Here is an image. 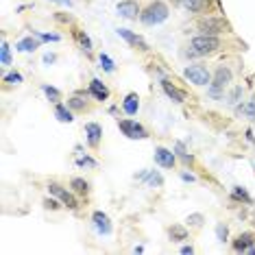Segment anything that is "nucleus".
<instances>
[{
    "mask_svg": "<svg viewBox=\"0 0 255 255\" xmlns=\"http://www.w3.org/2000/svg\"><path fill=\"white\" fill-rule=\"evenodd\" d=\"M168 13L170 11H168L166 2H161V0H153L149 7L140 13V20H142V24H146V27H157V24L166 22Z\"/></svg>",
    "mask_w": 255,
    "mask_h": 255,
    "instance_id": "nucleus-1",
    "label": "nucleus"
},
{
    "mask_svg": "<svg viewBox=\"0 0 255 255\" xmlns=\"http://www.w3.org/2000/svg\"><path fill=\"white\" fill-rule=\"evenodd\" d=\"M233 79V72L227 68V65H218L216 72L212 76V83L207 85V94L212 96V98H223V94H225V88L229 83H231Z\"/></svg>",
    "mask_w": 255,
    "mask_h": 255,
    "instance_id": "nucleus-2",
    "label": "nucleus"
},
{
    "mask_svg": "<svg viewBox=\"0 0 255 255\" xmlns=\"http://www.w3.org/2000/svg\"><path fill=\"white\" fill-rule=\"evenodd\" d=\"M221 46H223V42H221V37H218V35H205V33H201V35H196V37L190 39V48L194 50L198 57H201V55L216 53Z\"/></svg>",
    "mask_w": 255,
    "mask_h": 255,
    "instance_id": "nucleus-3",
    "label": "nucleus"
},
{
    "mask_svg": "<svg viewBox=\"0 0 255 255\" xmlns=\"http://www.w3.org/2000/svg\"><path fill=\"white\" fill-rule=\"evenodd\" d=\"M183 76H186V79L190 81L192 85H196V88H205V85L212 83L210 68H207V65H203V64H190V65H186Z\"/></svg>",
    "mask_w": 255,
    "mask_h": 255,
    "instance_id": "nucleus-4",
    "label": "nucleus"
},
{
    "mask_svg": "<svg viewBox=\"0 0 255 255\" xmlns=\"http://www.w3.org/2000/svg\"><path fill=\"white\" fill-rule=\"evenodd\" d=\"M118 129H120L127 137H129V140H146V137H149V131H146V127L140 125V122L133 120V118L118 120Z\"/></svg>",
    "mask_w": 255,
    "mask_h": 255,
    "instance_id": "nucleus-5",
    "label": "nucleus"
},
{
    "mask_svg": "<svg viewBox=\"0 0 255 255\" xmlns=\"http://www.w3.org/2000/svg\"><path fill=\"white\" fill-rule=\"evenodd\" d=\"M198 31L205 35H221L227 31V22L223 18H218V15H207V18H201L198 20Z\"/></svg>",
    "mask_w": 255,
    "mask_h": 255,
    "instance_id": "nucleus-6",
    "label": "nucleus"
},
{
    "mask_svg": "<svg viewBox=\"0 0 255 255\" xmlns=\"http://www.w3.org/2000/svg\"><path fill=\"white\" fill-rule=\"evenodd\" d=\"M116 33H118V37H120V39H125L127 44L133 46V48H137V50H149V48H151V46L146 44V39L142 37V35L133 33V31H129V29H118Z\"/></svg>",
    "mask_w": 255,
    "mask_h": 255,
    "instance_id": "nucleus-7",
    "label": "nucleus"
},
{
    "mask_svg": "<svg viewBox=\"0 0 255 255\" xmlns=\"http://www.w3.org/2000/svg\"><path fill=\"white\" fill-rule=\"evenodd\" d=\"M155 164H159L161 168H168V170H172L177 164V153L166 149V146H157L155 149Z\"/></svg>",
    "mask_w": 255,
    "mask_h": 255,
    "instance_id": "nucleus-8",
    "label": "nucleus"
},
{
    "mask_svg": "<svg viewBox=\"0 0 255 255\" xmlns=\"http://www.w3.org/2000/svg\"><path fill=\"white\" fill-rule=\"evenodd\" d=\"M48 192H50V194H55V196H59V201L64 203L68 210H76V207H79V201L74 198V194H70L68 190H64L59 183H50V186H48Z\"/></svg>",
    "mask_w": 255,
    "mask_h": 255,
    "instance_id": "nucleus-9",
    "label": "nucleus"
},
{
    "mask_svg": "<svg viewBox=\"0 0 255 255\" xmlns=\"http://www.w3.org/2000/svg\"><path fill=\"white\" fill-rule=\"evenodd\" d=\"M92 223H94V229L100 233V236H109V233H111V229H114V227H111L109 216H107L105 212H100V210L92 214Z\"/></svg>",
    "mask_w": 255,
    "mask_h": 255,
    "instance_id": "nucleus-10",
    "label": "nucleus"
},
{
    "mask_svg": "<svg viewBox=\"0 0 255 255\" xmlns=\"http://www.w3.org/2000/svg\"><path fill=\"white\" fill-rule=\"evenodd\" d=\"M85 140H88L92 149H96L100 144V140H103V127L98 122H88L85 125Z\"/></svg>",
    "mask_w": 255,
    "mask_h": 255,
    "instance_id": "nucleus-11",
    "label": "nucleus"
},
{
    "mask_svg": "<svg viewBox=\"0 0 255 255\" xmlns=\"http://www.w3.org/2000/svg\"><path fill=\"white\" fill-rule=\"evenodd\" d=\"M116 11H118L120 18H127V20H133V18H137V13H142L140 4H137L135 0H120Z\"/></svg>",
    "mask_w": 255,
    "mask_h": 255,
    "instance_id": "nucleus-12",
    "label": "nucleus"
},
{
    "mask_svg": "<svg viewBox=\"0 0 255 255\" xmlns=\"http://www.w3.org/2000/svg\"><path fill=\"white\" fill-rule=\"evenodd\" d=\"M161 90H164V94L168 96L170 100H175V103H186V92L179 90L177 85H172L168 79H161Z\"/></svg>",
    "mask_w": 255,
    "mask_h": 255,
    "instance_id": "nucleus-13",
    "label": "nucleus"
},
{
    "mask_svg": "<svg viewBox=\"0 0 255 255\" xmlns=\"http://www.w3.org/2000/svg\"><path fill=\"white\" fill-rule=\"evenodd\" d=\"M88 92H90L92 96H94L96 100H100V103L109 98V94H111L109 88H107V85H105L100 79H92V81H90V90H88Z\"/></svg>",
    "mask_w": 255,
    "mask_h": 255,
    "instance_id": "nucleus-14",
    "label": "nucleus"
},
{
    "mask_svg": "<svg viewBox=\"0 0 255 255\" xmlns=\"http://www.w3.org/2000/svg\"><path fill=\"white\" fill-rule=\"evenodd\" d=\"M255 244V233H251V231H244V233H240V236L233 240V249H236L238 253H247V249L249 247H253Z\"/></svg>",
    "mask_w": 255,
    "mask_h": 255,
    "instance_id": "nucleus-15",
    "label": "nucleus"
},
{
    "mask_svg": "<svg viewBox=\"0 0 255 255\" xmlns=\"http://www.w3.org/2000/svg\"><path fill=\"white\" fill-rule=\"evenodd\" d=\"M122 109H125L127 116H135L137 109H140V98H137L135 92H131V94L125 96V100H122Z\"/></svg>",
    "mask_w": 255,
    "mask_h": 255,
    "instance_id": "nucleus-16",
    "label": "nucleus"
},
{
    "mask_svg": "<svg viewBox=\"0 0 255 255\" xmlns=\"http://www.w3.org/2000/svg\"><path fill=\"white\" fill-rule=\"evenodd\" d=\"M37 48H39V39L35 37V35L20 39V42L15 44V50H20V53H35Z\"/></svg>",
    "mask_w": 255,
    "mask_h": 255,
    "instance_id": "nucleus-17",
    "label": "nucleus"
},
{
    "mask_svg": "<svg viewBox=\"0 0 255 255\" xmlns=\"http://www.w3.org/2000/svg\"><path fill=\"white\" fill-rule=\"evenodd\" d=\"M55 118H57L59 122H65V125H70V122L74 120V114H72V109H70L68 105L55 103Z\"/></svg>",
    "mask_w": 255,
    "mask_h": 255,
    "instance_id": "nucleus-18",
    "label": "nucleus"
},
{
    "mask_svg": "<svg viewBox=\"0 0 255 255\" xmlns=\"http://www.w3.org/2000/svg\"><path fill=\"white\" fill-rule=\"evenodd\" d=\"M212 4V0H183V7L188 13H201Z\"/></svg>",
    "mask_w": 255,
    "mask_h": 255,
    "instance_id": "nucleus-19",
    "label": "nucleus"
},
{
    "mask_svg": "<svg viewBox=\"0 0 255 255\" xmlns=\"http://www.w3.org/2000/svg\"><path fill=\"white\" fill-rule=\"evenodd\" d=\"M76 42H79V46H81V50H83V53H92V50H94V44H92V39H90V35L85 33V31H76Z\"/></svg>",
    "mask_w": 255,
    "mask_h": 255,
    "instance_id": "nucleus-20",
    "label": "nucleus"
},
{
    "mask_svg": "<svg viewBox=\"0 0 255 255\" xmlns=\"http://www.w3.org/2000/svg\"><path fill=\"white\" fill-rule=\"evenodd\" d=\"M170 240H172V242H183V240H188V229L181 227V225H172V227H170Z\"/></svg>",
    "mask_w": 255,
    "mask_h": 255,
    "instance_id": "nucleus-21",
    "label": "nucleus"
},
{
    "mask_svg": "<svg viewBox=\"0 0 255 255\" xmlns=\"http://www.w3.org/2000/svg\"><path fill=\"white\" fill-rule=\"evenodd\" d=\"M42 92L46 94V98H48L50 103H59V100H61V92H59L57 88H53V85L44 83V85H42Z\"/></svg>",
    "mask_w": 255,
    "mask_h": 255,
    "instance_id": "nucleus-22",
    "label": "nucleus"
},
{
    "mask_svg": "<svg viewBox=\"0 0 255 255\" xmlns=\"http://www.w3.org/2000/svg\"><path fill=\"white\" fill-rule=\"evenodd\" d=\"M70 186L74 188L76 194H88V192H90V183L85 179H81V177H74V179L70 181Z\"/></svg>",
    "mask_w": 255,
    "mask_h": 255,
    "instance_id": "nucleus-23",
    "label": "nucleus"
},
{
    "mask_svg": "<svg viewBox=\"0 0 255 255\" xmlns=\"http://www.w3.org/2000/svg\"><path fill=\"white\" fill-rule=\"evenodd\" d=\"M146 183H149L151 188H161V186H164V177H161V172H159V170H149Z\"/></svg>",
    "mask_w": 255,
    "mask_h": 255,
    "instance_id": "nucleus-24",
    "label": "nucleus"
},
{
    "mask_svg": "<svg viewBox=\"0 0 255 255\" xmlns=\"http://www.w3.org/2000/svg\"><path fill=\"white\" fill-rule=\"evenodd\" d=\"M172 151H175L177 157H179V159H183L186 164H192V155L188 153V149H186V144H183V142H177L175 149H172Z\"/></svg>",
    "mask_w": 255,
    "mask_h": 255,
    "instance_id": "nucleus-25",
    "label": "nucleus"
},
{
    "mask_svg": "<svg viewBox=\"0 0 255 255\" xmlns=\"http://www.w3.org/2000/svg\"><path fill=\"white\" fill-rule=\"evenodd\" d=\"M68 107L72 111H85L88 109V100H83L81 96H72V98H68Z\"/></svg>",
    "mask_w": 255,
    "mask_h": 255,
    "instance_id": "nucleus-26",
    "label": "nucleus"
},
{
    "mask_svg": "<svg viewBox=\"0 0 255 255\" xmlns=\"http://www.w3.org/2000/svg\"><path fill=\"white\" fill-rule=\"evenodd\" d=\"M98 61H100V68H103L105 72H114V70H116L114 59H111L107 53H100V55H98Z\"/></svg>",
    "mask_w": 255,
    "mask_h": 255,
    "instance_id": "nucleus-27",
    "label": "nucleus"
},
{
    "mask_svg": "<svg viewBox=\"0 0 255 255\" xmlns=\"http://www.w3.org/2000/svg\"><path fill=\"white\" fill-rule=\"evenodd\" d=\"M231 198H236V201H244V203H253V198L249 196V192L244 190V188H240V186H236L231 190Z\"/></svg>",
    "mask_w": 255,
    "mask_h": 255,
    "instance_id": "nucleus-28",
    "label": "nucleus"
},
{
    "mask_svg": "<svg viewBox=\"0 0 255 255\" xmlns=\"http://www.w3.org/2000/svg\"><path fill=\"white\" fill-rule=\"evenodd\" d=\"M0 64L11 65V48H9V44L4 39H2V46H0Z\"/></svg>",
    "mask_w": 255,
    "mask_h": 255,
    "instance_id": "nucleus-29",
    "label": "nucleus"
},
{
    "mask_svg": "<svg viewBox=\"0 0 255 255\" xmlns=\"http://www.w3.org/2000/svg\"><path fill=\"white\" fill-rule=\"evenodd\" d=\"M33 35L39 39V42H59L61 39L59 33H42V31H33Z\"/></svg>",
    "mask_w": 255,
    "mask_h": 255,
    "instance_id": "nucleus-30",
    "label": "nucleus"
},
{
    "mask_svg": "<svg viewBox=\"0 0 255 255\" xmlns=\"http://www.w3.org/2000/svg\"><path fill=\"white\" fill-rule=\"evenodd\" d=\"M227 238H229V227L225 225V223H218V225H216V240L225 244Z\"/></svg>",
    "mask_w": 255,
    "mask_h": 255,
    "instance_id": "nucleus-31",
    "label": "nucleus"
},
{
    "mask_svg": "<svg viewBox=\"0 0 255 255\" xmlns=\"http://www.w3.org/2000/svg\"><path fill=\"white\" fill-rule=\"evenodd\" d=\"M203 223H205V216H203L201 212H194L188 216V225L190 227H203Z\"/></svg>",
    "mask_w": 255,
    "mask_h": 255,
    "instance_id": "nucleus-32",
    "label": "nucleus"
},
{
    "mask_svg": "<svg viewBox=\"0 0 255 255\" xmlns=\"http://www.w3.org/2000/svg\"><path fill=\"white\" fill-rule=\"evenodd\" d=\"M240 98H242V88H240V85H238V88H233V90H231V94L227 96V103L236 107L238 103H240Z\"/></svg>",
    "mask_w": 255,
    "mask_h": 255,
    "instance_id": "nucleus-33",
    "label": "nucleus"
},
{
    "mask_svg": "<svg viewBox=\"0 0 255 255\" xmlns=\"http://www.w3.org/2000/svg\"><path fill=\"white\" fill-rule=\"evenodd\" d=\"M22 81H24V76L20 72H7L4 74V83H9V85H20Z\"/></svg>",
    "mask_w": 255,
    "mask_h": 255,
    "instance_id": "nucleus-34",
    "label": "nucleus"
},
{
    "mask_svg": "<svg viewBox=\"0 0 255 255\" xmlns=\"http://www.w3.org/2000/svg\"><path fill=\"white\" fill-rule=\"evenodd\" d=\"M242 111L247 114V118H249V120H253V122H255V94L251 96V100H249V103L242 107Z\"/></svg>",
    "mask_w": 255,
    "mask_h": 255,
    "instance_id": "nucleus-35",
    "label": "nucleus"
},
{
    "mask_svg": "<svg viewBox=\"0 0 255 255\" xmlns=\"http://www.w3.org/2000/svg\"><path fill=\"white\" fill-rule=\"evenodd\" d=\"M76 166H81V168H83V166H88V168H96V166H98V164H96V161L94 159H92V157H88V155H81L79 157V159H76Z\"/></svg>",
    "mask_w": 255,
    "mask_h": 255,
    "instance_id": "nucleus-36",
    "label": "nucleus"
},
{
    "mask_svg": "<svg viewBox=\"0 0 255 255\" xmlns=\"http://www.w3.org/2000/svg\"><path fill=\"white\" fill-rule=\"evenodd\" d=\"M44 207H46V210H59L61 203L55 201V198H46V201H44Z\"/></svg>",
    "mask_w": 255,
    "mask_h": 255,
    "instance_id": "nucleus-37",
    "label": "nucleus"
},
{
    "mask_svg": "<svg viewBox=\"0 0 255 255\" xmlns=\"http://www.w3.org/2000/svg\"><path fill=\"white\" fill-rule=\"evenodd\" d=\"M181 179L186 181V183H194V181H196V177L192 175V172H186V170H183V172H181Z\"/></svg>",
    "mask_w": 255,
    "mask_h": 255,
    "instance_id": "nucleus-38",
    "label": "nucleus"
},
{
    "mask_svg": "<svg viewBox=\"0 0 255 255\" xmlns=\"http://www.w3.org/2000/svg\"><path fill=\"white\" fill-rule=\"evenodd\" d=\"M55 61H57V55H53V53L44 55V64H55Z\"/></svg>",
    "mask_w": 255,
    "mask_h": 255,
    "instance_id": "nucleus-39",
    "label": "nucleus"
},
{
    "mask_svg": "<svg viewBox=\"0 0 255 255\" xmlns=\"http://www.w3.org/2000/svg\"><path fill=\"white\" fill-rule=\"evenodd\" d=\"M181 253L183 255H192L194 253V247H192V244H186V247H181Z\"/></svg>",
    "mask_w": 255,
    "mask_h": 255,
    "instance_id": "nucleus-40",
    "label": "nucleus"
},
{
    "mask_svg": "<svg viewBox=\"0 0 255 255\" xmlns=\"http://www.w3.org/2000/svg\"><path fill=\"white\" fill-rule=\"evenodd\" d=\"M53 2H61V4H68V7H72V0H53Z\"/></svg>",
    "mask_w": 255,
    "mask_h": 255,
    "instance_id": "nucleus-41",
    "label": "nucleus"
},
{
    "mask_svg": "<svg viewBox=\"0 0 255 255\" xmlns=\"http://www.w3.org/2000/svg\"><path fill=\"white\" fill-rule=\"evenodd\" d=\"M142 251H144V247H142V244H137V247L133 249V253H142Z\"/></svg>",
    "mask_w": 255,
    "mask_h": 255,
    "instance_id": "nucleus-42",
    "label": "nucleus"
},
{
    "mask_svg": "<svg viewBox=\"0 0 255 255\" xmlns=\"http://www.w3.org/2000/svg\"><path fill=\"white\" fill-rule=\"evenodd\" d=\"M172 4H183V0H170Z\"/></svg>",
    "mask_w": 255,
    "mask_h": 255,
    "instance_id": "nucleus-43",
    "label": "nucleus"
}]
</instances>
